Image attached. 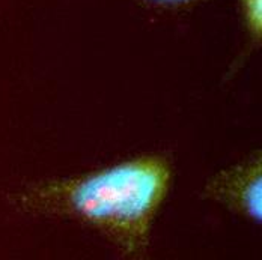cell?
<instances>
[{"mask_svg": "<svg viewBox=\"0 0 262 260\" xmlns=\"http://www.w3.org/2000/svg\"><path fill=\"white\" fill-rule=\"evenodd\" d=\"M170 181L164 156L140 155L81 176L30 183L12 196V203L27 214L83 223L136 259L148 253Z\"/></svg>", "mask_w": 262, "mask_h": 260, "instance_id": "cell-1", "label": "cell"}, {"mask_svg": "<svg viewBox=\"0 0 262 260\" xmlns=\"http://www.w3.org/2000/svg\"><path fill=\"white\" fill-rule=\"evenodd\" d=\"M204 196L247 220L261 223L262 159L261 151L234 166L220 170L204 186Z\"/></svg>", "mask_w": 262, "mask_h": 260, "instance_id": "cell-2", "label": "cell"}, {"mask_svg": "<svg viewBox=\"0 0 262 260\" xmlns=\"http://www.w3.org/2000/svg\"><path fill=\"white\" fill-rule=\"evenodd\" d=\"M244 21L250 35L259 39L262 33V0H241Z\"/></svg>", "mask_w": 262, "mask_h": 260, "instance_id": "cell-3", "label": "cell"}, {"mask_svg": "<svg viewBox=\"0 0 262 260\" xmlns=\"http://www.w3.org/2000/svg\"><path fill=\"white\" fill-rule=\"evenodd\" d=\"M158 5H167V6H181V5H187V3H193L196 0H151Z\"/></svg>", "mask_w": 262, "mask_h": 260, "instance_id": "cell-4", "label": "cell"}]
</instances>
